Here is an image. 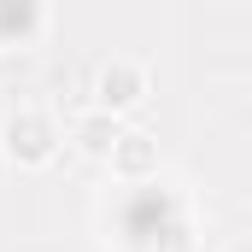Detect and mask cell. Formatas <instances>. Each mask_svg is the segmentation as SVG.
I'll list each match as a JSON object with an SVG mask.
<instances>
[{"instance_id":"1","label":"cell","mask_w":252,"mask_h":252,"mask_svg":"<svg viewBox=\"0 0 252 252\" xmlns=\"http://www.w3.org/2000/svg\"><path fill=\"white\" fill-rule=\"evenodd\" d=\"M0 147H6L12 164L41 170V164H53V153H59V124H53L41 106H18V112L6 118V129H0Z\"/></svg>"},{"instance_id":"2","label":"cell","mask_w":252,"mask_h":252,"mask_svg":"<svg viewBox=\"0 0 252 252\" xmlns=\"http://www.w3.org/2000/svg\"><path fill=\"white\" fill-rule=\"evenodd\" d=\"M147 100V70L135 59H106L94 70V106L100 112H112V118H124Z\"/></svg>"},{"instance_id":"3","label":"cell","mask_w":252,"mask_h":252,"mask_svg":"<svg viewBox=\"0 0 252 252\" xmlns=\"http://www.w3.org/2000/svg\"><path fill=\"white\" fill-rule=\"evenodd\" d=\"M106 164H112V170H118L124 182H147V176L158 170V141H153L147 129H124V135L112 141Z\"/></svg>"},{"instance_id":"4","label":"cell","mask_w":252,"mask_h":252,"mask_svg":"<svg viewBox=\"0 0 252 252\" xmlns=\"http://www.w3.org/2000/svg\"><path fill=\"white\" fill-rule=\"evenodd\" d=\"M118 135H124V118H112V112H100V106H88V112L70 118V141H76L82 158H106Z\"/></svg>"},{"instance_id":"5","label":"cell","mask_w":252,"mask_h":252,"mask_svg":"<svg viewBox=\"0 0 252 252\" xmlns=\"http://www.w3.org/2000/svg\"><path fill=\"white\" fill-rule=\"evenodd\" d=\"M41 35V0H0V47H24Z\"/></svg>"},{"instance_id":"6","label":"cell","mask_w":252,"mask_h":252,"mask_svg":"<svg viewBox=\"0 0 252 252\" xmlns=\"http://www.w3.org/2000/svg\"><path fill=\"white\" fill-rule=\"evenodd\" d=\"M229 252H252V247H247V241H241V247H229Z\"/></svg>"}]
</instances>
